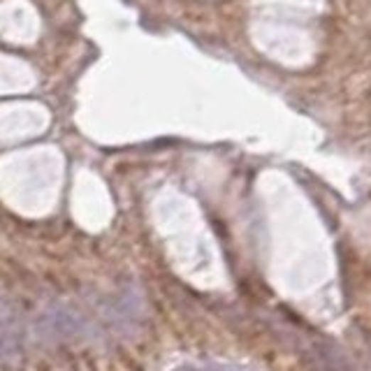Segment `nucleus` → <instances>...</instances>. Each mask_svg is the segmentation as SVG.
<instances>
[]
</instances>
